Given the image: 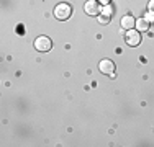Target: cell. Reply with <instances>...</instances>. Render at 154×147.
<instances>
[{
  "label": "cell",
  "mask_w": 154,
  "mask_h": 147,
  "mask_svg": "<svg viewBox=\"0 0 154 147\" xmlns=\"http://www.w3.org/2000/svg\"><path fill=\"white\" fill-rule=\"evenodd\" d=\"M71 13H72V8H71V5L69 3H59V5L54 8V16L57 18V20H67L69 16H71Z\"/></svg>",
  "instance_id": "obj_1"
},
{
  "label": "cell",
  "mask_w": 154,
  "mask_h": 147,
  "mask_svg": "<svg viewBox=\"0 0 154 147\" xmlns=\"http://www.w3.org/2000/svg\"><path fill=\"white\" fill-rule=\"evenodd\" d=\"M51 46H53V44H51V39L46 38V36H39L35 41V47L39 52H48V51L51 49Z\"/></svg>",
  "instance_id": "obj_2"
},
{
  "label": "cell",
  "mask_w": 154,
  "mask_h": 147,
  "mask_svg": "<svg viewBox=\"0 0 154 147\" xmlns=\"http://www.w3.org/2000/svg\"><path fill=\"white\" fill-rule=\"evenodd\" d=\"M126 43H128V46L136 47L138 44L141 43V34H139V31H134V29H128V33H126Z\"/></svg>",
  "instance_id": "obj_3"
},
{
  "label": "cell",
  "mask_w": 154,
  "mask_h": 147,
  "mask_svg": "<svg viewBox=\"0 0 154 147\" xmlns=\"http://www.w3.org/2000/svg\"><path fill=\"white\" fill-rule=\"evenodd\" d=\"M84 10H85L87 15H90V16H95V15L100 13V5H98L97 0H89V2L84 5Z\"/></svg>",
  "instance_id": "obj_4"
},
{
  "label": "cell",
  "mask_w": 154,
  "mask_h": 147,
  "mask_svg": "<svg viewBox=\"0 0 154 147\" xmlns=\"http://www.w3.org/2000/svg\"><path fill=\"white\" fill-rule=\"evenodd\" d=\"M98 69H100V72L105 74V75H112V74L115 72V64H113L110 59H103V61H100V64H98Z\"/></svg>",
  "instance_id": "obj_5"
},
{
  "label": "cell",
  "mask_w": 154,
  "mask_h": 147,
  "mask_svg": "<svg viewBox=\"0 0 154 147\" xmlns=\"http://www.w3.org/2000/svg\"><path fill=\"white\" fill-rule=\"evenodd\" d=\"M122 26L125 29H133V26H136V21L131 15H126V16L122 18Z\"/></svg>",
  "instance_id": "obj_6"
},
{
  "label": "cell",
  "mask_w": 154,
  "mask_h": 147,
  "mask_svg": "<svg viewBox=\"0 0 154 147\" xmlns=\"http://www.w3.org/2000/svg\"><path fill=\"white\" fill-rule=\"evenodd\" d=\"M136 28L139 29V31H148L149 29V21L146 20V18H139V20L136 21Z\"/></svg>",
  "instance_id": "obj_7"
},
{
  "label": "cell",
  "mask_w": 154,
  "mask_h": 147,
  "mask_svg": "<svg viewBox=\"0 0 154 147\" xmlns=\"http://www.w3.org/2000/svg\"><path fill=\"white\" fill-rule=\"evenodd\" d=\"M102 15H107V16H112V15H113V8H112V5H110V3H108V5H105Z\"/></svg>",
  "instance_id": "obj_8"
},
{
  "label": "cell",
  "mask_w": 154,
  "mask_h": 147,
  "mask_svg": "<svg viewBox=\"0 0 154 147\" xmlns=\"http://www.w3.org/2000/svg\"><path fill=\"white\" fill-rule=\"evenodd\" d=\"M110 18H112V16H107V15H100V16H98V21H100L102 25H108V23H110Z\"/></svg>",
  "instance_id": "obj_9"
},
{
  "label": "cell",
  "mask_w": 154,
  "mask_h": 147,
  "mask_svg": "<svg viewBox=\"0 0 154 147\" xmlns=\"http://www.w3.org/2000/svg\"><path fill=\"white\" fill-rule=\"evenodd\" d=\"M144 18H146V20H148V21H149V23H152V21H154V13H152V12L146 13V16H144Z\"/></svg>",
  "instance_id": "obj_10"
},
{
  "label": "cell",
  "mask_w": 154,
  "mask_h": 147,
  "mask_svg": "<svg viewBox=\"0 0 154 147\" xmlns=\"http://www.w3.org/2000/svg\"><path fill=\"white\" fill-rule=\"evenodd\" d=\"M148 8H149V12H152V13H154V0H149Z\"/></svg>",
  "instance_id": "obj_11"
},
{
  "label": "cell",
  "mask_w": 154,
  "mask_h": 147,
  "mask_svg": "<svg viewBox=\"0 0 154 147\" xmlns=\"http://www.w3.org/2000/svg\"><path fill=\"white\" fill-rule=\"evenodd\" d=\"M97 2H100L102 5H108V3H110V0H97Z\"/></svg>",
  "instance_id": "obj_12"
}]
</instances>
